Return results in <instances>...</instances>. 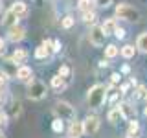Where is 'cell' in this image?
Instances as JSON below:
<instances>
[{
    "label": "cell",
    "instance_id": "cell-35",
    "mask_svg": "<svg viewBox=\"0 0 147 138\" xmlns=\"http://www.w3.org/2000/svg\"><path fill=\"white\" fill-rule=\"evenodd\" d=\"M4 52H6V41H4L2 37H0V55H2Z\"/></svg>",
    "mask_w": 147,
    "mask_h": 138
},
{
    "label": "cell",
    "instance_id": "cell-41",
    "mask_svg": "<svg viewBox=\"0 0 147 138\" xmlns=\"http://www.w3.org/2000/svg\"><path fill=\"white\" fill-rule=\"evenodd\" d=\"M144 98H145V99H147V90H145V96H144Z\"/></svg>",
    "mask_w": 147,
    "mask_h": 138
},
{
    "label": "cell",
    "instance_id": "cell-20",
    "mask_svg": "<svg viewBox=\"0 0 147 138\" xmlns=\"http://www.w3.org/2000/svg\"><path fill=\"white\" fill-rule=\"evenodd\" d=\"M52 87H53L55 90H63V89H66V79H64L63 76H59V74H57V76H53V77H52Z\"/></svg>",
    "mask_w": 147,
    "mask_h": 138
},
{
    "label": "cell",
    "instance_id": "cell-2",
    "mask_svg": "<svg viewBox=\"0 0 147 138\" xmlns=\"http://www.w3.org/2000/svg\"><path fill=\"white\" fill-rule=\"evenodd\" d=\"M53 112H55V118H61L64 122H72V120H76V110L70 103H66V101H57L53 107Z\"/></svg>",
    "mask_w": 147,
    "mask_h": 138
},
{
    "label": "cell",
    "instance_id": "cell-31",
    "mask_svg": "<svg viewBox=\"0 0 147 138\" xmlns=\"http://www.w3.org/2000/svg\"><path fill=\"white\" fill-rule=\"evenodd\" d=\"M6 125H7V112L0 110V127H6Z\"/></svg>",
    "mask_w": 147,
    "mask_h": 138
},
{
    "label": "cell",
    "instance_id": "cell-25",
    "mask_svg": "<svg viewBox=\"0 0 147 138\" xmlns=\"http://www.w3.org/2000/svg\"><path fill=\"white\" fill-rule=\"evenodd\" d=\"M52 131H53V133H63V131H64V120L55 118L53 122H52Z\"/></svg>",
    "mask_w": 147,
    "mask_h": 138
},
{
    "label": "cell",
    "instance_id": "cell-16",
    "mask_svg": "<svg viewBox=\"0 0 147 138\" xmlns=\"http://www.w3.org/2000/svg\"><path fill=\"white\" fill-rule=\"evenodd\" d=\"M94 6H96L94 0H79V2H77V9H79L81 13L94 11Z\"/></svg>",
    "mask_w": 147,
    "mask_h": 138
},
{
    "label": "cell",
    "instance_id": "cell-34",
    "mask_svg": "<svg viewBox=\"0 0 147 138\" xmlns=\"http://www.w3.org/2000/svg\"><path fill=\"white\" fill-rule=\"evenodd\" d=\"M114 35H116L118 39H125V31H123L121 28H118V30H116V33H114Z\"/></svg>",
    "mask_w": 147,
    "mask_h": 138
},
{
    "label": "cell",
    "instance_id": "cell-18",
    "mask_svg": "<svg viewBox=\"0 0 147 138\" xmlns=\"http://www.w3.org/2000/svg\"><path fill=\"white\" fill-rule=\"evenodd\" d=\"M107 118H109V122H110V123H118L119 120L123 118V114H121V110H119V107H114V109H110V110H109Z\"/></svg>",
    "mask_w": 147,
    "mask_h": 138
},
{
    "label": "cell",
    "instance_id": "cell-5",
    "mask_svg": "<svg viewBox=\"0 0 147 138\" xmlns=\"http://www.w3.org/2000/svg\"><path fill=\"white\" fill-rule=\"evenodd\" d=\"M105 31H103V28L101 26H92L90 28V31H88V39H90V43L94 44V46H103L105 44Z\"/></svg>",
    "mask_w": 147,
    "mask_h": 138
},
{
    "label": "cell",
    "instance_id": "cell-23",
    "mask_svg": "<svg viewBox=\"0 0 147 138\" xmlns=\"http://www.w3.org/2000/svg\"><path fill=\"white\" fill-rule=\"evenodd\" d=\"M136 50H138V48H134L132 44H125V46H123L121 50H119V53H121V55H123L125 59H131V57H134Z\"/></svg>",
    "mask_w": 147,
    "mask_h": 138
},
{
    "label": "cell",
    "instance_id": "cell-24",
    "mask_svg": "<svg viewBox=\"0 0 147 138\" xmlns=\"http://www.w3.org/2000/svg\"><path fill=\"white\" fill-rule=\"evenodd\" d=\"M119 55V48L116 44H109L107 48H105V57L107 59H114V57H118Z\"/></svg>",
    "mask_w": 147,
    "mask_h": 138
},
{
    "label": "cell",
    "instance_id": "cell-13",
    "mask_svg": "<svg viewBox=\"0 0 147 138\" xmlns=\"http://www.w3.org/2000/svg\"><path fill=\"white\" fill-rule=\"evenodd\" d=\"M101 28H103V31H105V35H112V33H116V30H118V24H116V20L114 18H107V20L101 24Z\"/></svg>",
    "mask_w": 147,
    "mask_h": 138
},
{
    "label": "cell",
    "instance_id": "cell-27",
    "mask_svg": "<svg viewBox=\"0 0 147 138\" xmlns=\"http://www.w3.org/2000/svg\"><path fill=\"white\" fill-rule=\"evenodd\" d=\"M83 22H85V24H94V22H96V13L94 11L83 13Z\"/></svg>",
    "mask_w": 147,
    "mask_h": 138
},
{
    "label": "cell",
    "instance_id": "cell-7",
    "mask_svg": "<svg viewBox=\"0 0 147 138\" xmlns=\"http://www.w3.org/2000/svg\"><path fill=\"white\" fill-rule=\"evenodd\" d=\"M83 129H85V135H96L99 129V118L98 116H86L85 120H83Z\"/></svg>",
    "mask_w": 147,
    "mask_h": 138
},
{
    "label": "cell",
    "instance_id": "cell-28",
    "mask_svg": "<svg viewBox=\"0 0 147 138\" xmlns=\"http://www.w3.org/2000/svg\"><path fill=\"white\" fill-rule=\"evenodd\" d=\"M59 76H63L64 79H70V76H72V70H70V66H68V64H63V66L59 68Z\"/></svg>",
    "mask_w": 147,
    "mask_h": 138
},
{
    "label": "cell",
    "instance_id": "cell-26",
    "mask_svg": "<svg viewBox=\"0 0 147 138\" xmlns=\"http://www.w3.org/2000/svg\"><path fill=\"white\" fill-rule=\"evenodd\" d=\"M74 22H76V18H74L72 15H66V17L61 20V26L64 28V30H70V28L74 26Z\"/></svg>",
    "mask_w": 147,
    "mask_h": 138
},
{
    "label": "cell",
    "instance_id": "cell-32",
    "mask_svg": "<svg viewBox=\"0 0 147 138\" xmlns=\"http://www.w3.org/2000/svg\"><path fill=\"white\" fill-rule=\"evenodd\" d=\"M9 77L6 76V74H0V89H6V83H7Z\"/></svg>",
    "mask_w": 147,
    "mask_h": 138
},
{
    "label": "cell",
    "instance_id": "cell-33",
    "mask_svg": "<svg viewBox=\"0 0 147 138\" xmlns=\"http://www.w3.org/2000/svg\"><path fill=\"white\" fill-rule=\"evenodd\" d=\"M61 50V43L59 41H52V52H59Z\"/></svg>",
    "mask_w": 147,
    "mask_h": 138
},
{
    "label": "cell",
    "instance_id": "cell-36",
    "mask_svg": "<svg viewBox=\"0 0 147 138\" xmlns=\"http://www.w3.org/2000/svg\"><path fill=\"white\" fill-rule=\"evenodd\" d=\"M119 77H121L119 74H112V76H110V81H112V83H118V81H119Z\"/></svg>",
    "mask_w": 147,
    "mask_h": 138
},
{
    "label": "cell",
    "instance_id": "cell-15",
    "mask_svg": "<svg viewBox=\"0 0 147 138\" xmlns=\"http://www.w3.org/2000/svg\"><path fill=\"white\" fill-rule=\"evenodd\" d=\"M138 133H140V123L136 122L134 118L129 122V131H127V138H138Z\"/></svg>",
    "mask_w": 147,
    "mask_h": 138
},
{
    "label": "cell",
    "instance_id": "cell-29",
    "mask_svg": "<svg viewBox=\"0 0 147 138\" xmlns=\"http://www.w3.org/2000/svg\"><path fill=\"white\" fill-rule=\"evenodd\" d=\"M94 2H96L98 7H109L110 4H112V0H94Z\"/></svg>",
    "mask_w": 147,
    "mask_h": 138
},
{
    "label": "cell",
    "instance_id": "cell-6",
    "mask_svg": "<svg viewBox=\"0 0 147 138\" xmlns=\"http://www.w3.org/2000/svg\"><path fill=\"white\" fill-rule=\"evenodd\" d=\"M18 66H20V64H18V63H15V61H13L11 57L0 63V70H2V74H6V76L9 77V79H11V77H15V79H17V72H18Z\"/></svg>",
    "mask_w": 147,
    "mask_h": 138
},
{
    "label": "cell",
    "instance_id": "cell-3",
    "mask_svg": "<svg viewBox=\"0 0 147 138\" xmlns=\"http://www.w3.org/2000/svg\"><path fill=\"white\" fill-rule=\"evenodd\" d=\"M28 98L31 101H40L46 98V85L39 79H31L28 87Z\"/></svg>",
    "mask_w": 147,
    "mask_h": 138
},
{
    "label": "cell",
    "instance_id": "cell-38",
    "mask_svg": "<svg viewBox=\"0 0 147 138\" xmlns=\"http://www.w3.org/2000/svg\"><path fill=\"white\" fill-rule=\"evenodd\" d=\"M129 90V85H121V92H127Z\"/></svg>",
    "mask_w": 147,
    "mask_h": 138
},
{
    "label": "cell",
    "instance_id": "cell-1",
    "mask_svg": "<svg viewBox=\"0 0 147 138\" xmlns=\"http://www.w3.org/2000/svg\"><path fill=\"white\" fill-rule=\"evenodd\" d=\"M86 99H88V105L92 109H99L101 105L105 103V99H107V89H105V85H94L92 89L88 90V96H86Z\"/></svg>",
    "mask_w": 147,
    "mask_h": 138
},
{
    "label": "cell",
    "instance_id": "cell-14",
    "mask_svg": "<svg viewBox=\"0 0 147 138\" xmlns=\"http://www.w3.org/2000/svg\"><path fill=\"white\" fill-rule=\"evenodd\" d=\"M11 9L17 13L18 18H24V17L28 15V4H24V2H15V4L11 6Z\"/></svg>",
    "mask_w": 147,
    "mask_h": 138
},
{
    "label": "cell",
    "instance_id": "cell-30",
    "mask_svg": "<svg viewBox=\"0 0 147 138\" xmlns=\"http://www.w3.org/2000/svg\"><path fill=\"white\" fill-rule=\"evenodd\" d=\"M145 87L144 85H140V87H138V90L134 92V98H144V96H145Z\"/></svg>",
    "mask_w": 147,
    "mask_h": 138
},
{
    "label": "cell",
    "instance_id": "cell-37",
    "mask_svg": "<svg viewBox=\"0 0 147 138\" xmlns=\"http://www.w3.org/2000/svg\"><path fill=\"white\" fill-rule=\"evenodd\" d=\"M4 101V89H0V103Z\"/></svg>",
    "mask_w": 147,
    "mask_h": 138
},
{
    "label": "cell",
    "instance_id": "cell-42",
    "mask_svg": "<svg viewBox=\"0 0 147 138\" xmlns=\"http://www.w3.org/2000/svg\"><path fill=\"white\" fill-rule=\"evenodd\" d=\"M0 9H2V2H0Z\"/></svg>",
    "mask_w": 147,
    "mask_h": 138
},
{
    "label": "cell",
    "instance_id": "cell-10",
    "mask_svg": "<svg viewBox=\"0 0 147 138\" xmlns=\"http://www.w3.org/2000/svg\"><path fill=\"white\" fill-rule=\"evenodd\" d=\"M17 79L22 81V83H30L33 79V72H31L30 66H26V64H20L18 66V72H17Z\"/></svg>",
    "mask_w": 147,
    "mask_h": 138
},
{
    "label": "cell",
    "instance_id": "cell-12",
    "mask_svg": "<svg viewBox=\"0 0 147 138\" xmlns=\"http://www.w3.org/2000/svg\"><path fill=\"white\" fill-rule=\"evenodd\" d=\"M119 110H121L123 118H127V120L136 118V107H132L131 103H121L119 105Z\"/></svg>",
    "mask_w": 147,
    "mask_h": 138
},
{
    "label": "cell",
    "instance_id": "cell-11",
    "mask_svg": "<svg viewBox=\"0 0 147 138\" xmlns=\"http://www.w3.org/2000/svg\"><path fill=\"white\" fill-rule=\"evenodd\" d=\"M17 20H18L17 13L13 11V9H7V11H6V15H4V18H2V26L11 28V26H15V24H17Z\"/></svg>",
    "mask_w": 147,
    "mask_h": 138
},
{
    "label": "cell",
    "instance_id": "cell-21",
    "mask_svg": "<svg viewBox=\"0 0 147 138\" xmlns=\"http://www.w3.org/2000/svg\"><path fill=\"white\" fill-rule=\"evenodd\" d=\"M11 59H13L15 63H18V64H20V63H24L26 59H28V52H26V50H22V48H17L15 52H13Z\"/></svg>",
    "mask_w": 147,
    "mask_h": 138
},
{
    "label": "cell",
    "instance_id": "cell-40",
    "mask_svg": "<svg viewBox=\"0 0 147 138\" xmlns=\"http://www.w3.org/2000/svg\"><path fill=\"white\" fill-rule=\"evenodd\" d=\"M144 114H145V116H147V107H145V110H144Z\"/></svg>",
    "mask_w": 147,
    "mask_h": 138
},
{
    "label": "cell",
    "instance_id": "cell-19",
    "mask_svg": "<svg viewBox=\"0 0 147 138\" xmlns=\"http://www.w3.org/2000/svg\"><path fill=\"white\" fill-rule=\"evenodd\" d=\"M20 112H22L20 101H18V99H13L11 101V107H9V116H11V118H18V116H20Z\"/></svg>",
    "mask_w": 147,
    "mask_h": 138
},
{
    "label": "cell",
    "instance_id": "cell-17",
    "mask_svg": "<svg viewBox=\"0 0 147 138\" xmlns=\"http://www.w3.org/2000/svg\"><path fill=\"white\" fill-rule=\"evenodd\" d=\"M50 53H52V48H50V46H46L44 43L35 50V57L37 59H46V57H50Z\"/></svg>",
    "mask_w": 147,
    "mask_h": 138
},
{
    "label": "cell",
    "instance_id": "cell-22",
    "mask_svg": "<svg viewBox=\"0 0 147 138\" xmlns=\"http://www.w3.org/2000/svg\"><path fill=\"white\" fill-rule=\"evenodd\" d=\"M136 48L140 50L142 53H147V31H144L136 41Z\"/></svg>",
    "mask_w": 147,
    "mask_h": 138
},
{
    "label": "cell",
    "instance_id": "cell-39",
    "mask_svg": "<svg viewBox=\"0 0 147 138\" xmlns=\"http://www.w3.org/2000/svg\"><path fill=\"white\" fill-rule=\"evenodd\" d=\"M0 138H6V136H4V133H2V131H0Z\"/></svg>",
    "mask_w": 147,
    "mask_h": 138
},
{
    "label": "cell",
    "instance_id": "cell-4",
    "mask_svg": "<svg viewBox=\"0 0 147 138\" xmlns=\"http://www.w3.org/2000/svg\"><path fill=\"white\" fill-rule=\"evenodd\" d=\"M116 17L123 18V20H129V22H138L140 20L138 9H134L132 6H129V4H119L116 7Z\"/></svg>",
    "mask_w": 147,
    "mask_h": 138
},
{
    "label": "cell",
    "instance_id": "cell-9",
    "mask_svg": "<svg viewBox=\"0 0 147 138\" xmlns=\"http://www.w3.org/2000/svg\"><path fill=\"white\" fill-rule=\"evenodd\" d=\"M85 135V129H83V122L72 120L70 127H68V138H81Z\"/></svg>",
    "mask_w": 147,
    "mask_h": 138
},
{
    "label": "cell",
    "instance_id": "cell-8",
    "mask_svg": "<svg viewBox=\"0 0 147 138\" xmlns=\"http://www.w3.org/2000/svg\"><path fill=\"white\" fill-rule=\"evenodd\" d=\"M24 37H26V30H24L22 26L15 24V26L9 28V31H7V39L11 41V43H20Z\"/></svg>",
    "mask_w": 147,
    "mask_h": 138
}]
</instances>
